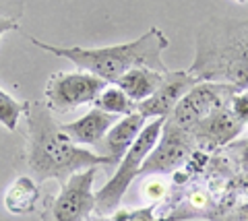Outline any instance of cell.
Listing matches in <instances>:
<instances>
[{"label": "cell", "mask_w": 248, "mask_h": 221, "mask_svg": "<svg viewBox=\"0 0 248 221\" xmlns=\"http://www.w3.org/2000/svg\"><path fill=\"white\" fill-rule=\"evenodd\" d=\"M25 165L37 184L46 180H66L77 172L108 165L106 157L75 145L54 122V114L40 100L27 102L25 110Z\"/></svg>", "instance_id": "6da1fadb"}, {"label": "cell", "mask_w": 248, "mask_h": 221, "mask_svg": "<svg viewBox=\"0 0 248 221\" xmlns=\"http://www.w3.org/2000/svg\"><path fill=\"white\" fill-rule=\"evenodd\" d=\"M188 73L199 83H223L248 91V21H205Z\"/></svg>", "instance_id": "7a4b0ae2"}, {"label": "cell", "mask_w": 248, "mask_h": 221, "mask_svg": "<svg viewBox=\"0 0 248 221\" xmlns=\"http://www.w3.org/2000/svg\"><path fill=\"white\" fill-rule=\"evenodd\" d=\"M29 40L40 50L71 60L81 71L95 74L106 83H116L124 73L139 66L151 68V71H157L161 74L168 73V66L161 60V54H164V50H168L170 40L159 27H151L149 31L137 37L135 42L110 45V48H79V45L62 48V45L46 44L33 35Z\"/></svg>", "instance_id": "3957f363"}, {"label": "cell", "mask_w": 248, "mask_h": 221, "mask_svg": "<svg viewBox=\"0 0 248 221\" xmlns=\"http://www.w3.org/2000/svg\"><path fill=\"white\" fill-rule=\"evenodd\" d=\"M164 122L166 118H153L151 122H147L141 134L133 143V147L128 149V153L116 165L114 176L108 180V184L104 188H99L95 192V211L99 215H112V213L118 211L122 196L126 194L128 186L141 176V167L145 163L147 155L157 145Z\"/></svg>", "instance_id": "277c9868"}, {"label": "cell", "mask_w": 248, "mask_h": 221, "mask_svg": "<svg viewBox=\"0 0 248 221\" xmlns=\"http://www.w3.org/2000/svg\"><path fill=\"white\" fill-rule=\"evenodd\" d=\"M97 178V167L77 172L60 186L56 196H50L42 209V221H89L95 211L93 182Z\"/></svg>", "instance_id": "5b68a950"}, {"label": "cell", "mask_w": 248, "mask_h": 221, "mask_svg": "<svg viewBox=\"0 0 248 221\" xmlns=\"http://www.w3.org/2000/svg\"><path fill=\"white\" fill-rule=\"evenodd\" d=\"M108 87L104 79L91 73H54L46 83L44 103L52 114H66L79 105L93 103Z\"/></svg>", "instance_id": "8992f818"}, {"label": "cell", "mask_w": 248, "mask_h": 221, "mask_svg": "<svg viewBox=\"0 0 248 221\" xmlns=\"http://www.w3.org/2000/svg\"><path fill=\"white\" fill-rule=\"evenodd\" d=\"M195 153H197V143L192 139V134L180 128L174 120L166 118L159 141L153 147L151 153L147 155L145 163L141 167V178L176 172Z\"/></svg>", "instance_id": "52a82bcc"}, {"label": "cell", "mask_w": 248, "mask_h": 221, "mask_svg": "<svg viewBox=\"0 0 248 221\" xmlns=\"http://www.w3.org/2000/svg\"><path fill=\"white\" fill-rule=\"evenodd\" d=\"M238 91L240 89L223 85V83H199L182 97L180 103L176 105L168 118L190 133V128L199 120H203L207 114H211L219 105H228Z\"/></svg>", "instance_id": "ba28073f"}, {"label": "cell", "mask_w": 248, "mask_h": 221, "mask_svg": "<svg viewBox=\"0 0 248 221\" xmlns=\"http://www.w3.org/2000/svg\"><path fill=\"white\" fill-rule=\"evenodd\" d=\"M199 85V81L192 77L188 71H168L161 79L159 87L155 89L151 97H147L145 102L137 103V112L141 114L145 120L153 118H168L174 112V108L180 103L182 97L188 91Z\"/></svg>", "instance_id": "9c48e42d"}, {"label": "cell", "mask_w": 248, "mask_h": 221, "mask_svg": "<svg viewBox=\"0 0 248 221\" xmlns=\"http://www.w3.org/2000/svg\"><path fill=\"white\" fill-rule=\"evenodd\" d=\"M230 103L215 108L211 114H207L203 120H199L197 124L190 128V134L199 149H203V151L223 149L232 141H236V136L242 133L244 122H240L236 118V114L232 112Z\"/></svg>", "instance_id": "30bf717a"}, {"label": "cell", "mask_w": 248, "mask_h": 221, "mask_svg": "<svg viewBox=\"0 0 248 221\" xmlns=\"http://www.w3.org/2000/svg\"><path fill=\"white\" fill-rule=\"evenodd\" d=\"M145 124H147V120L139 112L122 116L110 131H108V134L102 139V143H99L93 151H95L97 155L106 157L108 167H116L122 162V157L128 153V149L133 147V143L137 141V136L141 134Z\"/></svg>", "instance_id": "8fae6325"}, {"label": "cell", "mask_w": 248, "mask_h": 221, "mask_svg": "<svg viewBox=\"0 0 248 221\" xmlns=\"http://www.w3.org/2000/svg\"><path fill=\"white\" fill-rule=\"evenodd\" d=\"M116 122H118V118H116L114 114H108L99 108H93L91 112H87L79 120L68 122V124H60V131L64 133L75 145H79V147L81 145H89V147L95 149Z\"/></svg>", "instance_id": "7c38bea8"}, {"label": "cell", "mask_w": 248, "mask_h": 221, "mask_svg": "<svg viewBox=\"0 0 248 221\" xmlns=\"http://www.w3.org/2000/svg\"><path fill=\"white\" fill-rule=\"evenodd\" d=\"M42 199V190L40 184L23 174V176H17L15 182L9 186L4 194V207L6 211H11L13 215H27V213H33L37 209V203Z\"/></svg>", "instance_id": "4fadbf2b"}, {"label": "cell", "mask_w": 248, "mask_h": 221, "mask_svg": "<svg viewBox=\"0 0 248 221\" xmlns=\"http://www.w3.org/2000/svg\"><path fill=\"white\" fill-rule=\"evenodd\" d=\"M161 79H164L161 73L139 66V68H130L128 73H124L114 85H118L135 103H141L155 93V89L159 87Z\"/></svg>", "instance_id": "5bb4252c"}, {"label": "cell", "mask_w": 248, "mask_h": 221, "mask_svg": "<svg viewBox=\"0 0 248 221\" xmlns=\"http://www.w3.org/2000/svg\"><path fill=\"white\" fill-rule=\"evenodd\" d=\"M93 103H95V108L104 110L108 114H114V116H128V114L137 112V103L118 85L106 87Z\"/></svg>", "instance_id": "9a60e30c"}, {"label": "cell", "mask_w": 248, "mask_h": 221, "mask_svg": "<svg viewBox=\"0 0 248 221\" xmlns=\"http://www.w3.org/2000/svg\"><path fill=\"white\" fill-rule=\"evenodd\" d=\"M27 102H17L13 95H9L4 89H0V126L6 131H17L21 116H25Z\"/></svg>", "instance_id": "2e32d148"}, {"label": "cell", "mask_w": 248, "mask_h": 221, "mask_svg": "<svg viewBox=\"0 0 248 221\" xmlns=\"http://www.w3.org/2000/svg\"><path fill=\"white\" fill-rule=\"evenodd\" d=\"M223 155L232 162L240 172L248 174V139H236L223 147Z\"/></svg>", "instance_id": "e0dca14e"}, {"label": "cell", "mask_w": 248, "mask_h": 221, "mask_svg": "<svg viewBox=\"0 0 248 221\" xmlns=\"http://www.w3.org/2000/svg\"><path fill=\"white\" fill-rule=\"evenodd\" d=\"M155 209H157L155 203L143 209H122V211L112 213V217L97 219V221H157L155 219Z\"/></svg>", "instance_id": "ac0fdd59"}, {"label": "cell", "mask_w": 248, "mask_h": 221, "mask_svg": "<svg viewBox=\"0 0 248 221\" xmlns=\"http://www.w3.org/2000/svg\"><path fill=\"white\" fill-rule=\"evenodd\" d=\"M25 15V0H0V17L21 21Z\"/></svg>", "instance_id": "d6986e66"}, {"label": "cell", "mask_w": 248, "mask_h": 221, "mask_svg": "<svg viewBox=\"0 0 248 221\" xmlns=\"http://www.w3.org/2000/svg\"><path fill=\"white\" fill-rule=\"evenodd\" d=\"M17 29H19V21L0 17V37H2L6 31H17Z\"/></svg>", "instance_id": "ffe728a7"}, {"label": "cell", "mask_w": 248, "mask_h": 221, "mask_svg": "<svg viewBox=\"0 0 248 221\" xmlns=\"http://www.w3.org/2000/svg\"><path fill=\"white\" fill-rule=\"evenodd\" d=\"M234 2H238V4H244V2H246V0H234Z\"/></svg>", "instance_id": "44dd1931"}, {"label": "cell", "mask_w": 248, "mask_h": 221, "mask_svg": "<svg viewBox=\"0 0 248 221\" xmlns=\"http://www.w3.org/2000/svg\"><path fill=\"white\" fill-rule=\"evenodd\" d=\"M244 126H248V116H246V118H244Z\"/></svg>", "instance_id": "7402d4cb"}]
</instances>
